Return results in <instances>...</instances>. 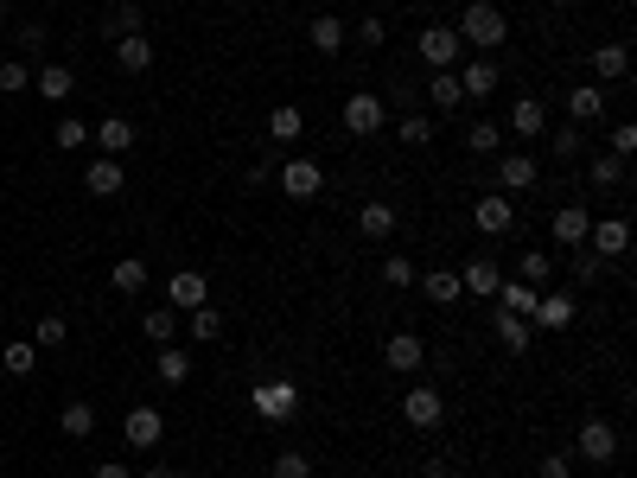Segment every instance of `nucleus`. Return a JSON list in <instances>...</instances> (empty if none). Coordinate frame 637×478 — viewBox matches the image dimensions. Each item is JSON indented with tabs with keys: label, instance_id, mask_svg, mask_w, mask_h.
I'll use <instances>...</instances> for the list:
<instances>
[{
	"label": "nucleus",
	"instance_id": "1",
	"mask_svg": "<svg viewBox=\"0 0 637 478\" xmlns=\"http://www.w3.org/2000/svg\"><path fill=\"white\" fill-rule=\"evenodd\" d=\"M459 39H466V51H478V58H491L497 45L510 39V20H504V7H497V0H472L466 13H459Z\"/></svg>",
	"mask_w": 637,
	"mask_h": 478
},
{
	"label": "nucleus",
	"instance_id": "2",
	"mask_svg": "<svg viewBox=\"0 0 637 478\" xmlns=\"http://www.w3.org/2000/svg\"><path fill=\"white\" fill-rule=\"evenodd\" d=\"M249 408L262 421H294L300 415V389H294V377H262L249 389Z\"/></svg>",
	"mask_w": 637,
	"mask_h": 478
},
{
	"label": "nucleus",
	"instance_id": "3",
	"mask_svg": "<svg viewBox=\"0 0 637 478\" xmlns=\"http://www.w3.org/2000/svg\"><path fill=\"white\" fill-rule=\"evenodd\" d=\"M491 160H497V173H491V192L516 198V192H536V185H542V166H536V153H491Z\"/></svg>",
	"mask_w": 637,
	"mask_h": 478
},
{
	"label": "nucleus",
	"instance_id": "4",
	"mask_svg": "<svg viewBox=\"0 0 637 478\" xmlns=\"http://www.w3.org/2000/svg\"><path fill=\"white\" fill-rule=\"evenodd\" d=\"M383 122H389V102L376 90H351V96H344V134L370 141V134H383Z\"/></svg>",
	"mask_w": 637,
	"mask_h": 478
},
{
	"label": "nucleus",
	"instance_id": "5",
	"mask_svg": "<svg viewBox=\"0 0 637 478\" xmlns=\"http://www.w3.org/2000/svg\"><path fill=\"white\" fill-rule=\"evenodd\" d=\"M415 51H421V64H434V71H459V64H466V39H459L453 26H421Z\"/></svg>",
	"mask_w": 637,
	"mask_h": 478
},
{
	"label": "nucleus",
	"instance_id": "6",
	"mask_svg": "<svg viewBox=\"0 0 637 478\" xmlns=\"http://www.w3.org/2000/svg\"><path fill=\"white\" fill-rule=\"evenodd\" d=\"M574 453L580 459H587V466H612V459H618V428H612V421H580V434H574Z\"/></svg>",
	"mask_w": 637,
	"mask_h": 478
},
{
	"label": "nucleus",
	"instance_id": "7",
	"mask_svg": "<svg viewBox=\"0 0 637 478\" xmlns=\"http://www.w3.org/2000/svg\"><path fill=\"white\" fill-rule=\"evenodd\" d=\"M281 192L294 198V204H313L325 192V166L319 160H306V153H294V160L281 166Z\"/></svg>",
	"mask_w": 637,
	"mask_h": 478
},
{
	"label": "nucleus",
	"instance_id": "8",
	"mask_svg": "<svg viewBox=\"0 0 637 478\" xmlns=\"http://www.w3.org/2000/svg\"><path fill=\"white\" fill-rule=\"evenodd\" d=\"M402 421H408V428H440V421H446V389L415 383V389L402 396Z\"/></svg>",
	"mask_w": 637,
	"mask_h": 478
},
{
	"label": "nucleus",
	"instance_id": "9",
	"mask_svg": "<svg viewBox=\"0 0 637 478\" xmlns=\"http://www.w3.org/2000/svg\"><path fill=\"white\" fill-rule=\"evenodd\" d=\"M472 224L485 230V236H510V230H516V198H504V192H478Z\"/></svg>",
	"mask_w": 637,
	"mask_h": 478
},
{
	"label": "nucleus",
	"instance_id": "10",
	"mask_svg": "<svg viewBox=\"0 0 637 478\" xmlns=\"http://www.w3.org/2000/svg\"><path fill=\"white\" fill-rule=\"evenodd\" d=\"M166 306H172V313H198V306H211V281H204L198 268H179V275L166 281Z\"/></svg>",
	"mask_w": 637,
	"mask_h": 478
},
{
	"label": "nucleus",
	"instance_id": "11",
	"mask_svg": "<svg viewBox=\"0 0 637 478\" xmlns=\"http://www.w3.org/2000/svg\"><path fill=\"white\" fill-rule=\"evenodd\" d=\"M580 249H593L599 262H618V255L631 249V224H625V217H599V224L587 230V243H580Z\"/></svg>",
	"mask_w": 637,
	"mask_h": 478
},
{
	"label": "nucleus",
	"instance_id": "12",
	"mask_svg": "<svg viewBox=\"0 0 637 478\" xmlns=\"http://www.w3.org/2000/svg\"><path fill=\"white\" fill-rule=\"evenodd\" d=\"M122 440H128V447H160V440H166V415H160V408H128V415H122Z\"/></svg>",
	"mask_w": 637,
	"mask_h": 478
},
{
	"label": "nucleus",
	"instance_id": "13",
	"mask_svg": "<svg viewBox=\"0 0 637 478\" xmlns=\"http://www.w3.org/2000/svg\"><path fill=\"white\" fill-rule=\"evenodd\" d=\"M587 230H593V211H587V204H561V211L548 217V236H555V243H567V249L587 243Z\"/></svg>",
	"mask_w": 637,
	"mask_h": 478
},
{
	"label": "nucleus",
	"instance_id": "14",
	"mask_svg": "<svg viewBox=\"0 0 637 478\" xmlns=\"http://www.w3.org/2000/svg\"><path fill=\"white\" fill-rule=\"evenodd\" d=\"M122 185H128V173H122V160H109V153L83 166V192L90 198H122Z\"/></svg>",
	"mask_w": 637,
	"mask_h": 478
},
{
	"label": "nucleus",
	"instance_id": "15",
	"mask_svg": "<svg viewBox=\"0 0 637 478\" xmlns=\"http://www.w3.org/2000/svg\"><path fill=\"white\" fill-rule=\"evenodd\" d=\"M383 364L395 370V377H415V370L427 364V345H421V338H415V332H395V338H389V345H383Z\"/></svg>",
	"mask_w": 637,
	"mask_h": 478
},
{
	"label": "nucleus",
	"instance_id": "16",
	"mask_svg": "<svg viewBox=\"0 0 637 478\" xmlns=\"http://www.w3.org/2000/svg\"><path fill=\"white\" fill-rule=\"evenodd\" d=\"M90 141H96L102 153H109V160H122V153H134V141H141V134H134V122H128V115H102Z\"/></svg>",
	"mask_w": 637,
	"mask_h": 478
},
{
	"label": "nucleus",
	"instance_id": "17",
	"mask_svg": "<svg viewBox=\"0 0 637 478\" xmlns=\"http://www.w3.org/2000/svg\"><path fill=\"white\" fill-rule=\"evenodd\" d=\"M459 90H466V102H491L497 96V58H466V71H459Z\"/></svg>",
	"mask_w": 637,
	"mask_h": 478
},
{
	"label": "nucleus",
	"instance_id": "18",
	"mask_svg": "<svg viewBox=\"0 0 637 478\" xmlns=\"http://www.w3.org/2000/svg\"><path fill=\"white\" fill-rule=\"evenodd\" d=\"M574 313H580L574 294H542L536 313H529V326H536V332H567V326H574Z\"/></svg>",
	"mask_w": 637,
	"mask_h": 478
},
{
	"label": "nucleus",
	"instance_id": "19",
	"mask_svg": "<svg viewBox=\"0 0 637 478\" xmlns=\"http://www.w3.org/2000/svg\"><path fill=\"white\" fill-rule=\"evenodd\" d=\"M587 179H593V192H618V185L631 179V160H618V153L593 147V153H587Z\"/></svg>",
	"mask_w": 637,
	"mask_h": 478
},
{
	"label": "nucleus",
	"instance_id": "20",
	"mask_svg": "<svg viewBox=\"0 0 637 478\" xmlns=\"http://www.w3.org/2000/svg\"><path fill=\"white\" fill-rule=\"evenodd\" d=\"M427 109H434V115H459V109H466V90H459V71H434V77H427Z\"/></svg>",
	"mask_w": 637,
	"mask_h": 478
},
{
	"label": "nucleus",
	"instance_id": "21",
	"mask_svg": "<svg viewBox=\"0 0 637 478\" xmlns=\"http://www.w3.org/2000/svg\"><path fill=\"white\" fill-rule=\"evenodd\" d=\"M510 134H523V141H542V134H548V102H542V96L510 102Z\"/></svg>",
	"mask_w": 637,
	"mask_h": 478
},
{
	"label": "nucleus",
	"instance_id": "22",
	"mask_svg": "<svg viewBox=\"0 0 637 478\" xmlns=\"http://www.w3.org/2000/svg\"><path fill=\"white\" fill-rule=\"evenodd\" d=\"M395 224H402V211H395L389 198H370L364 211H357V230H364L370 243H389V236H395Z\"/></svg>",
	"mask_w": 637,
	"mask_h": 478
},
{
	"label": "nucleus",
	"instance_id": "23",
	"mask_svg": "<svg viewBox=\"0 0 637 478\" xmlns=\"http://www.w3.org/2000/svg\"><path fill=\"white\" fill-rule=\"evenodd\" d=\"M625 71H631V51L618 39H599L593 45V83H625Z\"/></svg>",
	"mask_w": 637,
	"mask_h": 478
},
{
	"label": "nucleus",
	"instance_id": "24",
	"mask_svg": "<svg viewBox=\"0 0 637 478\" xmlns=\"http://www.w3.org/2000/svg\"><path fill=\"white\" fill-rule=\"evenodd\" d=\"M415 287H421V300H434V306H459V300H466V287H459L453 268H427Z\"/></svg>",
	"mask_w": 637,
	"mask_h": 478
},
{
	"label": "nucleus",
	"instance_id": "25",
	"mask_svg": "<svg viewBox=\"0 0 637 478\" xmlns=\"http://www.w3.org/2000/svg\"><path fill=\"white\" fill-rule=\"evenodd\" d=\"M491 326H497V345H504L510 357H523L529 345H536V326H529V319H516V313H491Z\"/></svg>",
	"mask_w": 637,
	"mask_h": 478
},
{
	"label": "nucleus",
	"instance_id": "26",
	"mask_svg": "<svg viewBox=\"0 0 637 478\" xmlns=\"http://www.w3.org/2000/svg\"><path fill=\"white\" fill-rule=\"evenodd\" d=\"M39 102H71V90H77V71L71 64H39Z\"/></svg>",
	"mask_w": 637,
	"mask_h": 478
},
{
	"label": "nucleus",
	"instance_id": "27",
	"mask_svg": "<svg viewBox=\"0 0 637 478\" xmlns=\"http://www.w3.org/2000/svg\"><path fill=\"white\" fill-rule=\"evenodd\" d=\"M536 300H542V287H529V281H497V313L529 319V313H536Z\"/></svg>",
	"mask_w": 637,
	"mask_h": 478
},
{
	"label": "nucleus",
	"instance_id": "28",
	"mask_svg": "<svg viewBox=\"0 0 637 478\" xmlns=\"http://www.w3.org/2000/svg\"><path fill=\"white\" fill-rule=\"evenodd\" d=\"M115 64H122L128 77H141L147 64H153V39H147V32H128V39H115Z\"/></svg>",
	"mask_w": 637,
	"mask_h": 478
},
{
	"label": "nucleus",
	"instance_id": "29",
	"mask_svg": "<svg viewBox=\"0 0 637 478\" xmlns=\"http://www.w3.org/2000/svg\"><path fill=\"white\" fill-rule=\"evenodd\" d=\"M567 115H574L580 128L599 122V115H606V90H599V83H580V90H567Z\"/></svg>",
	"mask_w": 637,
	"mask_h": 478
},
{
	"label": "nucleus",
	"instance_id": "30",
	"mask_svg": "<svg viewBox=\"0 0 637 478\" xmlns=\"http://www.w3.org/2000/svg\"><path fill=\"white\" fill-rule=\"evenodd\" d=\"M306 39H313L319 58H338V51H344V20H338V13H319V20L306 26Z\"/></svg>",
	"mask_w": 637,
	"mask_h": 478
},
{
	"label": "nucleus",
	"instance_id": "31",
	"mask_svg": "<svg viewBox=\"0 0 637 478\" xmlns=\"http://www.w3.org/2000/svg\"><path fill=\"white\" fill-rule=\"evenodd\" d=\"M153 370H160V383H192V351L185 345H160V357H153Z\"/></svg>",
	"mask_w": 637,
	"mask_h": 478
},
{
	"label": "nucleus",
	"instance_id": "32",
	"mask_svg": "<svg viewBox=\"0 0 637 478\" xmlns=\"http://www.w3.org/2000/svg\"><path fill=\"white\" fill-rule=\"evenodd\" d=\"M497 281H504V275H497L491 255H472V262L459 268V287H466V294H497Z\"/></svg>",
	"mask_w": 637,
	"mask_h": 478
},
{
	"label": "nucleus",
	"instance_id": "33",
	"mask_svg": "<svg viewBox=\"0 0 637 478\" xmlns=\"http://www.w3.org/2000/svg\"><path fill=\"white\" fill-rule=\"evenodd\" d=\"M109 281H115V294H147V262L141 255H122V262L109 268Z\"/></svg>",
	"mask_w": 637,
	"mask_h": 478
},
{
	"label": "nucleus",
	"instance_id": "34",
	"mask_svg": "<svg viewBox=\"0 0 637 478\" xmlns=\"http://www.w3.org/2000/svg\"><path fill=\"white\" fill-rule=\"evenodd\" d=\"M58 428L71 434V440H90V434H96V402H64Z\"/></svg>",
	"mask_w": 637,
	"mask_h": 478
},
{
	"label": "nucleus",
	"instance_id": "35",
	"mask_svg": "<svg viewBox=\"0 0 637 478\" xmlns=\"http://www.w3.org/2000/svg\"><path fill=\"white\" fill-rule=\"evenodd\" d=\"M306 134V115L294 109V102H281V109L268 115V141H300Z\"/></svg>",
	"mask_w": 637,
	"mask_h": 478
},
{
	"label": "nucleus",
	"instance_id": "36",
	"mask_svg": "<svg viewBox=\"0 0 637 478\" xmlns=\"http://www.w3.org/2000/svg\"><path fill=\"white\" fill-rule=\"evenodd\" d=\"M548 153H555V160H580V153H587V128H580V122L555 128V134H548Z\"/></svg>",
	"mask_w": 637,
	"mask_h": 478
},
{
	"label": "nucleus",
	"instance_id": "37",
	"mask_svg": "<svg viewBox=\"0 0 637 478\" xmlns=\"http://www.w3.org/2000/svg\"><path fill=\"white\" fill-rule=\"evenodd\" d=\"M141 332L153 338V345H172V332H179V313H172V306H147V313H141Z\"/></svg>",
	"mask_w": 637,
	"mask_h": 478
},
{
	"label": "nucleus",
	"instance_id": "38",
	"mask_svg": "<svg viewBox=\"0 0 637 478\" xmlns=\"http://www.w3.org/2000/svg\"><path fill=\"white\" fill-rule=\"evenodd\" d=\"M548 275H555V255H548V249H523V262H516V281L542 287Z\"/></svg>",
	"mask_w": 637,
	"mask_h": 478
},
{
	"label": "nucleus",
	"instance_id": "39",
	"mask_svg": "<svg viewBox=\"0 0 637 478\" xmlns=\"http://www.w3.org/2000/svg\"><path fill=\"white\" fill-rule=\"evenodd\" d=\"M0 364H7V377H32V370H39V345H0Z\"/></svg>",
	"mask_w": 637,
	"mask_h": 478
},
{
	"label": "nucleus",
	"instance_id": "40",
	"mask_svg": "<svg viewBox=\"0 0 637 478\" xmlns=\"http://www.w3.org/2000/svg\"><path fill=\"white\" fill-rule=\"evenodd\" d=\"M395 141H402V147H427V141H434V115H402V122H395Z\"/></svg>",
	"mask_w": 637,
	"mask_h": 478
},
{
	"label": "nucleus",
	"instance_id": "41",
	"mask_svg": "<svg viewBox=\"0 0 637 478\" xmlns=\"http://www.w3.org/2000/svg\"><path fill=\"white\" fill-rule=\"evenodd\" d=\"M32 90V64L26 58H0V96H20Z\"/></svg>",
	"mask_w": 637,
	"mask_h": 478
},
{
	"label": "nucleus",
	"instance_id": "42",
	"mask_svg": "<svg viewBox=\"0 0 637 478\" xmlns=\"http://www.w3.org/2000/svg\"><path fill=\"white\" fill-rule=\"evenodd\" d=\"M51 147H58V153H77V147H90V122L64 115V122H58V134H51Z\"/></svg>",
	"mask_w": 637,
	"mask_h": 478
},
{
	"label": "nucleus",
	"instance_id": "43",
	"mask_svg": "<svg viewBox=\"0 0 637 478\" xmlns=\"http://www.w3.org/2000/svg\"><path fill=\"white\" fill-rule=\"evenodd\" d=\"M497 141H504V134H497V122H472V128H466V153H478V160H491Z\"/></svg>",
	"mask_w": 637,
	"mask_h": 478
},
{
	"label": "nucleus",
	"instance_id": "44",
	"mask_svg": "<svg viewBox=\"0 0 637 478\" xmlns=\"http://www.w3.org/2000/svg\"><path fill=\"white\" fill-rule=\"evenodd\" d=\"M192 338H198V345H217V338H223V313H217V306H198V313H192Z\"/></svg>",
	"mask_w": 637,
	"mask_h": 478
},
{
	"label": "nucleus",
	"instance_id": "45",
	"mask_svg": "<svg viewBox=\"0 0 637 478\" xmlns=\"http://www.w3.org/2000/svg\"><path fill=\"white\" fill-rule=\"evenodd\" d=\"M102 32H109V39H128V32H141V7H134V0H122V7L109 13V26H102Z\"/></svg>",
	"mask_w": 637,
	"mask_h": 478
},
{
	"label": "nucleus",
	"instance_id": "46",
	"mask_svg": "<svg viewBox=\"0 0 637 478\" xmlns=\"http://www.w3.org/2000/svg\"><path fill=\"white\" fill-rule=\"evenodd\" d=\"M383 281H389V287H415V281H421V268H415V262H408V255H402V249H395V255H389V262H383Z\"/></svg>",
	"mask_w": 637,
	"mask_h": 478
},
{
	"label": "nucleus",
	"instance_id": "47",
	"mask_svg": "<svg viewBox=\"0 0 637 478\" xmlns=\"http://www.w3.org/2000/svg\"><path fill=\"white\" fill-rule=\"evenodd\" d=\"M274 478H313V459H306L300 447H287V453H274Z\"/></svg>",
	"mask_w": 637,
	"mask_h": 478
},
{
	"label": "nucleus",
	"instance_id": "48",
	"mask_svg": "<svg viewBox=\"0 0 637 478\" xmlns=\"http://www.w3.org/2000/svg\"><path fill=\"white\" fill-rule=\"evenodd\" d=\"M606 153H618V160H631V153H637V122H618V128L606 134Z\"/></svg>",
	"mask_w": 637,
	"mask_h": 478
},
{
	"label": "nucleus",
	"instance_id": "49",
	"mask_svg": "<svg viewBox=\"0 0 637 478\" xmlns=\"http://www.w3.org/2000/svg\"><path fill=\"white\" fill-rule=\"evenodd\" d=\"M64 332H71V326H64L58 313H45V319H39V332H32V345H39V351H51V345H64Z\"/></svg>",
	"mask_w": 637,
	"mask_h": 478
},
{
	"label": "nucleus",
	"instance_id": "50",
	"mask_svg": "<svg viewBox=\"0 0 637 478\" xmlns=\"http://www.w3.org/2000/svg\"><path fill=\"white\" fill-rule=\"evenodd\" d=\"M542 478H574V453H542Z\"/></svg>",
	"mask_w": 637,
	"mask_h": 478
},
{
	"label": "nucleus",
	"instance_id": "51",
	"mask_svg": "<svg viewBox=\"0 0 637 478\" xmlns=\"http://www.w3.org/2000/svg\"><path fill=\"white\" fill-rule=\"evenodd\" d=\"M383 39H389V26H383V20H376V13H370V20L357 26V45H383Z\"/></svg>",
	"mask_w": 637,
	"mask_h": 478
},
{
	"label": "nucleus",
	"instance_id": "52",
	"mask_svg": "<svg viewBox=\"0 0 637 478\" xmlns=\"http://www.w3.org/2000/svg\"><path fill=\"white\" fill-rule=\"evenodd\" d=\"M574 275H580V281H599V255H593V249L574 255Z\"/></svg>",
	"mask_w": 637,
	"mask_h": 478
},
{
	"label": "nucleus",
	"instance_id": "53",
	"mask_svg": "<svg viewBox=\"0 0 637 478\" xmlns=\"http://www.w3.org/2000/svg\"><path fill=\"white\" fill-rule=\"evenodd\" d=\"M13 39H20V51H39V45H45V26H20Z\"/></svg>",
	"mask_w": 637,
	"mask_h": 478
},
{
	"label": "nucleus",
	"instance_id": "54",
	"mask_svg": "<svg viewBox=\"0 0 637 478\" xmlns=\"http://www.w3.org/2000/svg\"><path fill=\"white\" fill-rule=\"evenodd\" d=\"M90 478H134V472H128V466H122V459H102V466H96V472H90Z\"/></svg>",
	"mask_w": 637,
	"mask_h": 478
},
{
	"label": "nucleus",
	"instance_id": "55",
	"mask_svg": "<svg viewBox=\"0 0 637 478\" xmlns=\"http://www.w3.org/2000/svg\"><path fill=\"white\" fill-rule=\"evenodd\" d=\"M427 478H453V459H446V453H434V459H427Z\"/></svg>",
	"mask_w": 637,
	"mask_h": 478
},
{
	"label": "nucleus",
	"instance_id": "56",
	"mask_svg": "<svg viewBox=\"0 0 637 478\" xmlns=\"http://www.w3.org/2000/svg\"><path fill=\"white\" fill-rule=\"evenodd\" d=\"M141 478H179V472H172V466H147Z\"/></svg>",
	"mask_w": 637,
	"mask_h": 478
},
{
	"label": "nucleus",
	"instance_id": "57",
	"mask_svg": "<svg viewBox=\"0 0 637 478\" xmlns=\"http://www.w3.org/2000/svg\"><path fill=\"white\" fill-rule=\"evenodd\" d=\"M7 13H13V7H7V0H0V26H7Z\"/></svg>",
	"mask_w": 637,
	"mask_h": 478
},
{
	"label": "nucleus",
	"instance_id": "58",
	"mask_svg": "<svg viewBox=\"0 0 637 478\" xmlns=\"http://www.w3.org/2000/svg\"><path fill=\"white\" fill-rule=\"evenodd\" d=\"M542 7H567V0H542Z\"/></svg>",
	"mask_w": 637,
	"mask_h": 478
},
{
	"label": "nucleus",
	"instance_id": "59",
	"mask_svg": "<svg viewBox=\"0 0 637 478\" xmlns=\"http://www.w3.org/2000/svg\"><path fill=\"white\" fill-rule=\"evenodd\" d=\"M249 7H268V0H249Z\"/></svg>",
	"mask_w": 637,
	"mask_h": 478
}]
</instances>
